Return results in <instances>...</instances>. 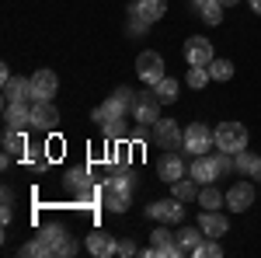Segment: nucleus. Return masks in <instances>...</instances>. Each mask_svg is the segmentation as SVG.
Returning <instances> with one entry per match:
<instances>
[{
	"mask_svg": "<svg viewBox=\"0 0 261 258\" xmlns=\"http://www.w3.org/2000/svg\"><path fill=\"white\" fill-rule=\"evenodd\" d=\"M188 175L199 181V185H213L223 171H220V164H216V157H205V154H202V157L192 160V171H188Z\"/></svg>",
	"mask_w": 261,
	"mask_h": 258,
	"instance_id": "16",
	"label": "nucleus"
},
{
	"mask_svg": "<svg viewBox=\"0 0 261 258\" xmlns=\"http://www.w3.org/2000/svg\"><path fill=\"white\" fill-rule=\"evenodd\" d=\"M220 4H223V7H230V4H237V0H220Z\"/></svg>",
	"mask_w": 261,
	"mask_h": 258,
	"instance_id": "35",
	"label": "nucleus"
},
{
	"mask_svg": "<svg viewBox=\"0 0 261 258\" xmlns=\"http://www.w3.org/2000/svg\"><path fill=\"white\" fill-rule=\"evenodd\" d=\"M157 175H161V181H167V185H174L178 178H185V160H181L178 150H167V154L161 157Z\"/></svg>",
	"mask_w": 261,
	"mask_h": 258,
	"instance_id": "15",
	"label": "nucleus"
},
{
	"mask_svg": "<svg viewBox=\"0 0 261 258\" xmlns=\"http://www.w3.org/2000/svg\"><path fill=\"white\" fill-rule=\"evenodd\" d=\"M247 129H244V122H220L216 126V150L223 154H241L247 150Z\"/></svg>",
	"mask_w": 261,
	"mask_h": 258,
	"instance_id": "3",
	"label": "nucleus"
},
{
	"mask_svg": "<svg viewBox=\"0 0 261 258\" xmlns=\"http://www.w3.org/2000/svg\"><path fill=\"white\" fill-rule=\"evenodd\" d=\"M233 164H237V171H241V175L254 178V175H258V164H261V157H254V154L241 150V154H233Z\"/></svg>",
	"mask_w": 261,
	"mask_h": 258,
	"instance_id": "25",
	"label": "nucleus"
},
{
	"mask_svg": "<svg viewBox=\"0 0 261 258\" xmlns=\"http://www.w3.org/2000/svg\"><path fill=\"white\" fill-rule=\"evenodd\" d=\"M136 74H140L143 84H161L167 74H164V56L161 53H153V49H143L140 56H136Z\"/></svg>",
	"mask_w": 261,
	"mask_h": 258,
	"instance_id": "5",
	"label": "nucleus"
},
{
	"mask_svg": "<svg viewBox=\"0 0 261 258\" xmlns=\"http://www.w3.org/2000/svg\"><path fill=\"white\" fill-rule=\"evenodd\" d=\"M202 238H205V230H202V227H181V230H174V248H178V258L181 255H195V248L202 244Z\"/></svg>",
	"mask_w": 261,
	"mask_h": 258,
	"instance_id": "17",
	"label": "nucleus"
},
{
	"mask_svg": "<svg viewBox=\"0 0 261 258\" xmlns=\"http://www.w3.org/2000/svg\"><path fill=\"white\" fill-rule=\"evenodd\" d=\"M28 147V139H24V129H4V150H11V154H21Z\"/></svg>",
	"mask_w": 261,
	"mask_h": 258,
	"instance_id": "26",
	"label": "nucleus"
},
{
	"mask_svg": "<svg viewBox=\"0 0 261 258\" xmlns=\"http://www.w3.org/2000/svg\"><path fill=\"white\" fill-rule=\"evenodd\" d=\"M105 206L112 213H125L129 209V199H133V175L129 171H115L112 178H105Z\"/></svg>",
	"mask_w": 261,
	"mask_h": 258,
	"instance_id": "2",
	"label": "nucleus"
},
{
	"mask_svg": "<svg viewBox=\"0 0 261 258\" xmlns=\"http://www.w3.org/2000/svg\"><path fill=\"white\" fill-rule=\"evenodd\" d=\"M202 21H205V25H220L223 21V4L220 0H213V4L202 7Z\"/></svg>",
	"mask_w": 261,
	"mask_h": 258,
	"instance_id": "30",
	"label": "nucleus"
},
{
	"mask_svg": "<svg viewBox=\"0 0 261 258\" xmlns=\"http://www.w3.org/2000/svg\"><path fill=\"white\" fill-rule=\"evenodd\" d=\"M56 87H60V77H56L53 70H35V74H32V91H35V101H53Z\"/></svg>",
	"mask_w": 261,
	"mask_h": 258,
	"instance_id": "12",
	"label": "nucleus"
},
{
	"mask_svg": "<svg viewBox=\"0 0 261 258\" xmlns=\"http://www.w3.org/2000/svg\"><path fill=\"white\" fill-rule=\"evenodd\" d=\"M213 60H216V53H213V42L209 39L192 35V39L185 42V63L188 66H209Z\"/></svg>",
	"mask_w": 261,
	"mask_h": 258,
	"instance_id": "7",
	"label": "nucleus"
},
{
	"mask_svg": "<svg viewBox=\"0 0 261 258\" xmlns=\"http://www.w3.org/2000/svg\"><path fill=\"white\" fill-rule=\"evenodd\" d=\"M254 178H261V164H258V175H254Z\"/></svg>",
	"mask_w": 261,
	"mask_h": 258,
	"instance_id": "36",
	"label": "nucleus"
},
{
	"mask_svg": "<svg viewBox=\"0 0 261 258\" xmlns=\"http://www.w3.org/2000/svg\"><path fill=\"white\" fill-rule=\"evenodd\" d=\"M220 255H223L220 238H209V241H202L199 248H195V258H220Z\"/></svg>",
	"mask_w": 261,
	"mask_h": 258,
	"instance_id": "29",
	"label": "nucleus"
},
{
	"mask_svg": "<svg viewBox=\"0 0 261 258\" xmlns=\"http://www.w3.org/2000/svg\"><path fill=\"white\" fill-rule=\"evenodd\" d=\"M171 189H174V196L181 199V202H192V199H199V181L192 178V175H188V178H178L174 181V185H171Z\"/></svg>",
	"mask_w": 261,
	"mask_h": 258,
	"instance_id": "23",
	"label": "nucleus"
},
{
	"mask_svg": "<svg viewBox=\"0 0 261 258\" xmlns=\"http://www.w3.org/2000/svg\"><path fill=\"white\" fill-rule=\"evenodd\" d=\"M115 248H119V241L112 238V234H105V230H94V234H87V251L98 258H108L115 255Z\"/></svg>",
	"mask_w": 261,
	"mask_h": 258,
	"instance_id": "20",
	"label": "nucleus"
},
{
	"mask_svg": "<svg viewBox=\"0 0 261 258\" xmlns=\"http://www.w3.org/2000/svg\"><path fill=\"white\" fill-rule=\"evenodd\" d=\"M66 255H77V244H73L70 238L63 241V248H60V258H66Z\"/></svg>",
	"mask_w": 261,
	"mask_h": 258,
	"instance_id": "32",
	"label": "nucleus"
},
{
	"mask_svg": "<svg viewBox=\"0 0 261 258\" xmlns=\"http://www.w3.org/2000/svg\"><path fill=\"white\" fill-rule=\"evenodd\" d=\"M216 147V133L205 126V122H192L188 129H185V150L192 154V157H202L205 150H213Z\"/></svg>",
	"mask_w": 261,
	"mask_h": 258,
	"instance_id": "4",
	"label": "nucleus"
},
{
	"mask_svg": "<svg viewBox=\"0 0 261 258\" xmlns=\"http://www.w3.org/2000/svg\"><path fill=\"white\" fill-rule=\"evenodd\" d=\"M199 227L205 230V238H223V234L230 230V220L223 217L220 209H205L199 217Z\"/></svg>",
	"mask_w": 261,
	"mask_h": 258,
	"instance_id": "19",
	"label": "nucleus"
},
{
	"mask_svg": "<svg viewBox=\"0 0 261 258\" xmlns=\"http://www.w3.org/2000/svg\"><path fill=\"white\" fill-rule=\"evenodd\" d=\"M133 11L140 14L146 25H153V21H161L164 18V11H167V0H136L133 4Z\"/></svg>",
	"mask_w": 261,
	"mask_h": 258,
	"instance_id": "21",
	"label": "nucleus"
},
{
	"mask_svg": "<svg viewBox=\"0 0 261 258\" xmlns=\"http://www.w3.org/2000/svg\"><path fill=\"white\" fill-rule=\"evenodd\" d=\"M70 238L66 230H63L60 223H49V227H42L39 234H35V241H28L24 248H21V255L28 258H49V255H60L63 241Z\"/></svg>",
	"mask_w": 261,
	"mask_h": 258,
	"instance_id": "1",
	"label": "nucleus"
},
{
	"mask_svg": "<svg viewBox=\"0 0 261 258\" xmlns=\"http://www.w3.org/2000/svg\"><path fill=\"white\" fill-rule=\"evenodd\" d=\"M199 202H202V209H220L223 202H226V196H223L220 189H216V181H213V185H202Z\"/></svg>",
	"mask_w": 261,
	"mask_h": 258,
	"instance_id": "24",
	"label": "nucleus"
},
{
	"mask_svg": "<svg viewBox=\"0 0 261 258\" xmlns=\"http://www.w3.org/2000/svg\"><path fill=\"white\" fill-rule=\"evenodd\" d=\"M209 74H213V80H230L233 77V63L230 60H213L209 63Z\"/></svg>",
	"mask_w": 261,
	"mask_h": 258,
	"instance_id": "28",
	"label": "nucleus"
},
{
	"mask_svg": "<svg viewBox=\"0 0 261 258\" xmlns=\"http://www.w3.org/2000/svg\"><path fill=\"white\" fill-rule=\"evenodd\" d=\"M32 119H35V129L53 133V129L60 126V112H56L53 101H32Z\"/></svg>",
	"mask_w": 261,
	"mask_h": 258,
	"instance_id": "14",
	"label": "nucleus"
},
{
	"mask_svg": "<svg viewBox=\"0 0 261 258\" xmlns=\"http://www.w3.org/2000/svg\"><path fill=\"white\" fill-rule=\"evenodd\" d=\"M153 136L164 150H185V129H181L174 119H161L153 126Z\"/></svg>",
	"mask_w": 261,
	"mask_h": 258,
	"instance_id": "8",
	"label": "nucleus"
},
{
	"mask_svg": "<svg viewBox=\"0 0 261 258\" xmlns=\"http://www.w3.org/2000/svg\"><path fill=\"white\" fill-rule=\"evenodd\" d=\"M4 119H7L11 129H24V133L35 126V119H32V105H28V101H7V105H4Z\"/></svg>",
	"mask_w": 261,
	"mask_h": 258,
	"instance_id": "10",
	"label": "nucleus"
},
{
	"mask_svg": "<svg viewBox=\"0 0 261 258\" xmlns=\"http://www.w3.org/2000/svg\"><path fill=\"white\" fill-rule=\"evenodd\" d=\"M192 4H195V7L202 11V7H205V4H213V0H192Z\"/></svg>",
	"mask_w": 261,
	"mask_h": 258,
	"instance_id": "34",
	"label": "nucleus"
},
{
	"mask_svg": "<svg viewBox=\"0 0 261 258\" xmlns=\"http://www.w3.org/2000/svg\"><path fill=\"white\" fill-rule=\"evenodd\" d=\"M146 258H178V248H174V230H167V227H157L153 234H150V248L143 251Z\"/></svg>",
	"mask_w": 261,
	"mask_h": 258,
	"instance_id": "6",
	"label": "nucleus"
},
{
	"mask_svg": "<svg viewBox=\"0 0 261 258\" xmlns=\"http://www.w3.org/2000/svg\"><path fill=\"white\" fill-rule=\"evenodd\" d=\"M146 217L161 220V223H181L185 220V206H181L178 196H171V199H161V202L146 206Z\"/></svg>",
	"mask_w": 261,
	"mask_h": 258,
	"instance_id": "9",
	"label": "nucleus"
},
{
	"mask_svg": "<svg viewBox=\"0 0 261 258\" xmlns=\"http://www.w3.org/2000/svg\"><path fill=\"white\" fill-rule=\"evenodd\" d=\"M115 255H122V258H129V255H140V248H136V241H119Z\"/></svg>",
	"mask_w": 261,
	"mask_h": 258,
	"instance_id": "31",
	"label": "nucleus"
},
{
	"mask_svg": "<svg viewBox=\"0 0 261 258\" xmlns=\"http://www.w3.org/2000/svg\"><path fill=\"white\" fill-rule=\"evenodd\" d=\"M7 101H35V91H32V77L24 80V77H11L4 80V105Z\"/></svg>",
	"mask_w": 261,
	"mask_h": 258,
	"instance_id": "13",
	"label": "nucleus"
},
{
	"mask_svg": "<svg viewBox=\"0 0 261 258\" xmlns=\"http://www.w3.org/2000/svg\"><path fill=\"white\" fill-rule=\"evenodd\" d=\"M213 80V74H209V66H188V87H195V91H202L205 84Z\"/></svg>",
	"mask_w": 261,
	"mask_h": 258,
	"instance_id": "27",
	"label": "nucleus"
},
{
	"mask_svg": "<svg viewBox=\"0 0 261 258\" xmlns=\"http://www.w3.org/2000/svg\"><path fill=\"white\" fill-rule=\"evenodd\" d=\"M157 105H161V101L153 98V95H146V98H136L133 122H140V129H153V126L161 122V112H157Z\"/></svg>",
	"mask_w": 261,
	"mask_h": 258,
	"instance_id": "11",
	"label": "nucleus"
},
{
	"mask_svg": "<svg viewBox=\"0 0 261 258\" xmlns=\"http://www.w3.org/2000/svg\"><path fill=\"white\" fill-rule=\"evenodd\" d=\"M247 4H251V11H258V14H261V0H247Z\"/></svg>",
	"mask_w": 261,
	"mask_h": 258,
	"instance_id": "33",
	"label": "nucleus"
},
{
	"mask_svg": "<svg viewBox=\"0 0 261 258\" xmlns=\"http://www.w3.org/2000/svg\"><path fill=\"white\" fill-rule=\"evenodd\" d=\"M251 202H254V185H251V181H237V185H230V192H226V206H230L233 213H244Z\"/></svg>",
	"mask_w": 261,
	"mask_h": 258,
	"instance_id": "18",
	"label": "nucleus"
},
{
	"mask_svg": "<svg viewBox=\"0 0 261 258\" xmlns=\"http://www.w3.org/2000/svg\"><path fill=\"white\" fill-rule=\"evenodd\" d=\"M178 80L174 77H164L161 84H153V98L161 101V105H171V101H178Z\"/></svg>",
	"mask_w": 261,
	"mask_h": 258,
	"instance_id": "22",
	"label": "nucleus"
}]
</instances>
